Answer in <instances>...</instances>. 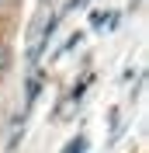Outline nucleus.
<instances>
[{
    "label": "nucleus",
    "instance_id": "nucleus-1",
    "mask_svg": "<svg viewBox=\"0 0 149 153\" xmlns=\"http://www.w3.org/2000/svg\"><path fill=\"white\" fill-rule=\"evenodd\" d=\"M7 66V52H4V49H0V70Z\"/></svg>",
    "mask_w": 149,
    "mask_h": 153
}]
</instances>
